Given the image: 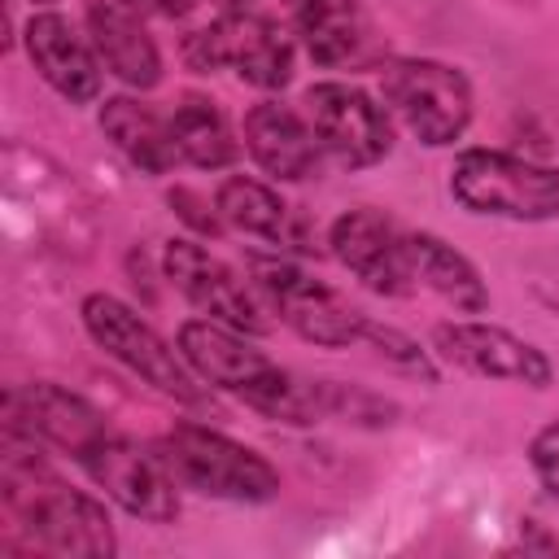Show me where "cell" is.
I'll use <instances>...</instances> for the list:
<instances>
[{
  "label": "cell",
  "instance_id": "5",
  "mask_svg": "<svg viewBox=\"0 0 559 559\" xmlns=\"http://www.w3.org/2000/svg\"><path fill=\"white\" fill-rule=\"evenodd\" d=\"M450 197L480 218L555 223L559 166H542L502 148H463L450 166Z\"/></svg>",
  "mask_w": 559,
  "mask_h": 559
},
{
  "label": "cell",
  "instance_id": "28",
  "mask_svg": "<svg viewBox=\"0 0 559 559\" xmlns=\"http://www.w3.org/2000/svg\"><path fill=\"white\" fill-rule=\"evenodd\" d=\"M511 4H533V0H511Z\"/></svg>",
  "mask_w": 559,
  "mask_h": 559
},
{
  "label": "cell",
  "instance_id": "19",
  "mask_svg": "<svg viewBox=\"0 0 559 559\" xmlns=\"http://www.w3.org/2000/svg\"><path fill=\"white\" fill-rule=\"evenodd\" d=\"M214 210H218L223 227H231L240 236H253V240H266L275 249H293V253H314L306 218L262 179L227 175L214 192Z\"/></svg>",
  "mask_w": 559,
  "mask_h": 559
},
{
  "label": "cell",
  "instance_id": "6",
  "mask_svg": "<svg viewBox=\"0 0 559 559\" xmlns=\"http://www.w3.org/2000/svg\"><path fill=\"white\" fill-rule=\"evenodd\" d=\"M384 109L428 148L463 140L472 122V83L459 66L432 57H393L380 61Z\"/></svg>",
  "mask_w": 559,
  "mask_h": 559
},
{
  "label": "cell",
  "instance_id": "7",
  "mask_svg": "<svg viewBox=\"0 0 559 559\" xmlns=\"http://www.w3.org/2000/svg\"><path fill=\"white\" fill-rule=\"evenodd\" d=\"M83 332L92 336L96 349H105L118 367H127L135 380H144L148 389L197 406L201 402V384L197 371L183 362L179 349H170V341L157 336V328L148 319H140L127 301L109 297V293H87L79 306Z\"/></svg>",
  "mask_w": 559,
  "mask_h": 559
},
{
  "label": "cell",
  "instance_id": "14",
  "mask_svg": "<svg viewBox=\"0 0 559 559\" xmlns=\"http://www.w3.org/2000/svg\"><path fill=\"white\" fill-rule=\"evenodd\" d=\"M288 31L323 70H362L380 61V39L362 0H288Z\"/></svg>",
  "mask_w": 559,
  "mask_h": 559
},
{
  "label": "cell",
  "instance_id": "15",
  "mask_svg": "<svg viewBox=\"0 0 559 559\" xmlns=\"http://www.w3.org/2000/svg\"><path fill=\"white\" fill-rule=\"evenodd\" d=\"M4 424L31 432L35 441H44L52 450H66L70 459H79L87 445H96L105 432H114L87 397L61 389L52 380L13 384L4 393Z\"/></svg>",
  "mask_w": 559,
  "mask_h": 559
},
{
  "label": "cell",
  "instance_id": "17",
  "mask_svg": "<svg viewBox=\"0 0 559 559\" xmlns=\"http://www.w3.org/2000/svg\"><path fill=\"white\" fill-rule=\"evenodd\" d=\"M22 44H26V57L35 66V74L70 105H92L100 96V57L92 48L87 35H79L61 13L44 9L26 22L22 31Z\"/></svg>",
  "mask_w": 559,
  "mask_h": 559
},
{
  "label": "cell",
  "instance_id": "18",
  "mask_svg": "<svg viewBox=\"0 0 559 559\" xmlns=\"http://www.w3.org/2000/svg\"><path fill=\"white\" fill-rule=\"evenodd\" d=\"M87 39L100 66L127 87H157L162 83V52L144 26V13L127 0H87Z\"/></svg>",
  "mask_w": 559,
  "mask_h": 559
},
{
  "label": "cell",
  "instance_id": "4",
  "mask_svg": "<svg viewBox=\"0 0 559 559\" xmlns=\"http://www.w3.org/2000/svg\"><path fill=\"white\" fill-rule=\"evenodd\" d=\"M157 454L175 472V480L201 498L218 502H271L280 498V472L249 450L245 441L205 428V424H175L157 437Z\"/></svg>",
  "mask_w": 559,
  "mask_h": 559
},
{
  "label": "cell",
  "instance_id": "10",
  "mask_svg": "<svg viewBox=\"0 0 559 559\" xmlns=\"http://www.w3.org/2000/svg\"><path fill=\"white\" fill-rule=\"evenodd\" d=\"M96 489H105L109 502H118L127 515L144 520V524H170L179 515V480L166 467V459L135 441H127L122 432H105L96 445H87L74 459Z\"/></svg>",
  "mask_w": 559,
  "mask_h": 559
},
{
  "label": "cell",
  "instance_id": "26",
  "mask_svg": "<svg viewBox=\"0 0 559 559\" xmlns=\"http://www.w3.org/2000/svg\"><path fill=\"white\" fill-rule=\"evenodd\" d=\"M223 4H249V0H223Z\"/></svg>",
  "mask_w": 559,
  "mask_h": 559
},
{
  "label": "cell",
  "instance_id": "25",
  "mask_svg": "<svg viewBox=\"0 0 559 559\" xmlns=\"http://www.w3.org/2000/svg\"><path fill=\"white\" fill-rule=\"evenodd\" d=\"M131 9L140 13H153V17H188L192 9H201L205 0H127Z\"/></svg>",
  "mask_w": 559,
  "mask_h": 559
},
{
  "label": "cell",
  "instance_id": "24",
  "mask_svg": "<svg viewBox=\"0 0 559 559\" xmlns=\"http://www.w3.org/2000/svg\"><path fill=\"white\" fill-rule=\"evenodd\" d=\"M528 467H533L537 485L546 489V498L559 502V419L546 424V428L528 441Z\"/></svg>",
  "mask_w": 559,
  "mask_h": 559
},
{
  "label": "cell",
  "instance_id": "1",
  "mask_svg": "<svg viewBox=\"0 0 559 559\" xmlns=\"http://www.w3.org/2000/svg\"><path fill=\"white\" fill-rule=\"evenodd\" d=\"M175 349L183 354V362L197 371L201 384L223 389L231 397H240L245 406H253L258 415L275 419V424H323V419H358L354 402H362L367 393H354L345 384L332 380H306L293 376L288 367H280L275 358H266L249 332H236L218 319H183L175 332Z\"/></svg>",
  "mask_w": 559,
  "mask_h": 559
},
{
  "label": "cell",
  "instance_id": "16",
  "mask_svg": "<svg viewBox=\"0 0 559 559\" xmlns=\"http://www.w3.org/2000/svg\"><path fill=\"white\" fill-rule=\"evenodd\" d=\"M245 153L253 157V166L280 183H301L314 179L323 166V148L314 140V127L306 114H297L293 105L266 96L245 114Z\"/></svg>",
  "mask_w": 559,
  "mask_h": 559
},
{
  "label": "cell",
  "instance_id": "23",
  "mask_svg": "<svg viewBox=\"0 0 559 559\" xmlns=\"http://www.w3.org/2000/svg\"><path fill=\"white\" fill-rule=\"evenodd\" d=\"M362 345L376 349V358H384L393 371L415 376V380H424V384H437V362H432V354L419 349V341L406 336L402 328H389V323L367 319V336H362Z\"/></svg>",
  "mask_w": 559,
  "mask_h": 559
},
{
  "label": "cell",
  "instance_id": "2",
  "mask_svg": "<svg viewBox=\"0 0 559 559\" xmlns=\"http://www.w3.org/2000/svg\"><path fill=\"white\" fill-rule=\"evenodd\" d=\"M44 450V441L4 424V511L13 528L48 555L109 559L118 550V537L105 502L52 476Z\"/></svg>",
  "mask_w": 559,
  "mask_h": 559
},
{
  "label": "cell",
  "instance_id": "12",
  "mask_svg": "<svg viewBox=\"0 0 559 559\" xmlns=\"http://www.w3.org/2000/svg\"><path fill=\"white\" fill-rule=\"evenodd\" d=\"M332 258L376 297H411L415 271H411V227L393 223L389 214L371 205H354L332 218L328 227Z\"/></svg>",
  "mask_w": 559,
  "mask_h": 559
},
{
  "label": "cell",
  "instance_id": "3",
  "mask_svg": "<svg viewBox=\"0 0 559 559\" xmlns=\"http://www.w3.org/2000/svg\"><path fill=\"white\" fill-rule=\"evenodd\" d=\"M183 61L197 74L231 70L240 83L258 92H280L293 79L297 39L271 13L249 4H223L205 26L183 39Z\"/></svg>",
  "mask_w": 559,
  "mask_h": 559
},
{
  "label": "cell",
  "instance_id": "21",
  "mask_svg": "<svg viewBox=\"0 0 559 559\" xmlns=\"http://www.w3.org/2000/svg\"><path fill=\"white\" fill-rule=\"evenodd\" d=\"M100 131L144 175H166L170 166H179V153L170 140V118L135 96H109L100 105Z\"/></svg>",
  "mask_w": 559,
  "mask_h": 559
},
{
  "label": "cell",
  "instance_id": "9",
  "mask_svg": "<svg viewBox=\"0 0 559 559\" xmlns=\"http://www.w3.org/2000/svg\"><path fill=\"white\" fill-rule=\"evenodd\" d=\"M306 118L314 127V140L323 148V157H332L341 170H362L389 157L393 148V122L389 109L341 79H323L306 87Z\"/></svg>",
  "mask_w": 559,
  "mask_h": 559
},
{
  "label": "cell",
  "instance_id": "11",
  "mask_svg": "<svg viewBox=\"0 0 559 559\" xmlns=\"http://www.w3.org/2000/svg\"><path fill=\"white\" fill-rule=\"evenodd\" d=\"M162 271L170 280V288L205 319H218L236 332H249V336H262L271 328V310L262 306L258 288L245 284L223 258H214L205 245L188 240V236H175L166 240L162 249Z\"/></svg>",
  "mask_w": 559,
  "mask_h": 559
},
{
  "label": "cell",
  "instance_id": "22",
  "mask_svg": "<svg viewBox=\"0 0 559 559\" xmlns=\"http://www.w3.org/2000/svg\"><path fill=\"white\" fill-rule=\"evenodd\" d=\"M166 118H170V140H175V153H179L183 166L223 170V166L236 162L240 144H236V135H231L223 109H218L210 96L183 92Z\"/></svg>",
  "mask_w": 559,
  "mask_h": 559
},
{
  "label": "cell",
  "instance_id": "13",
  "mask_svg": "<svg viewBox=\"0 0 559 559\" xmlns=\"http://www.w3.org/2000/svg\"><path fill=\"white\" fill-rule=\"evenodd\" d=\"M432 349H437V358H445L450 367H459L476 380H511V384H528V389H546L555 380L550 358L533 341H524L498 323H485V319L437 323Z\"/></svg>",
  "mask_w": 559,
  "mask_h": 559
},
{
  "label": "cell",
  "instance_id": "27",
  "mask_svg": "<svg viewBox=\"0 0 559 559\" xmlns=\"http://www.w3.org/2000/svg\"><path fill=\"white\" fill-rule=\"evenodd\" d=\"M31 4H52V0H31Z\"/></svg>",
  "mask_w": 559,
  "mask_h": 559
},
{
  "label": "cell",
  "instance_id": "20",
  "mask_svg": "<svg viewBox=\"0 0 559 559\" xmlns=\"http://www.w3.org/2000/svg\"><path fill=\"white\" fill-rule=\"evenodd\" d=\"M411 271H415V288L441 297L450 310H459V314L489 310L485 275L476 271V262L467 253H459L437 231H411Z\"/></svg>",
  "mask_w": 559,
  "mask_h": 559
},
{
  "label": "cell",
  "instance_id": "8",
  "mask_svg": "<svg viewBox=\"0 0 559 559\" xmlns=\"http://www.w3.org/2000/svg\"><path fill=\"white\" fill-rule=\"evenodd\" d=\"M253 271V288L262 297V306L301 341L323 345V349H349L362 345L367 336V319L362 310H354L336 288L319 284L314 275H306L297 262L288 258H249Z\"/></svg>",
  "mask_w": 559,
  "mask_h": 559
}]
</instances>
